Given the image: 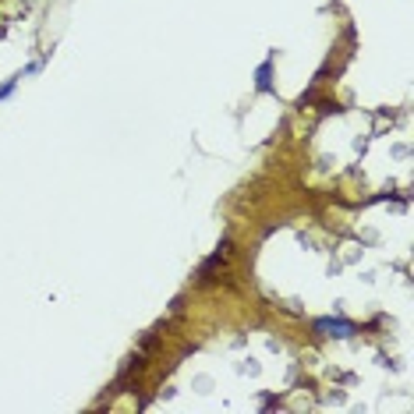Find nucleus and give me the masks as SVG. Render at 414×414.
<instances>
[{
	"label": "nucleus",
	"instance_id": "obj_1",
	"mask_svg": "<svg viewBox=\"0 0 414 414\" xmlns=\"http://www.w3.org/2000/svg\"><path fill=\"white\" fill-rule=\"evenodd\" d=\"M231 255H234V244H231V241H220V248H216V252H213L209 259H205V262L198 266V283H209V280H216V273H220V269H223L227 262H231Z\"/></svg>",
	"mask_w": 414,
	"mask_h": 414
},
{
	"label": "nucleus",
	"instance_id": "obj_4",
	"mask_svg": "<svg viewBox=\"0 0 414 414\" xmlns=\"http://www.w3.org/2000/svg\"><path fill=\"white\" fill-rule=\"evenodd\" d=\"M18 78H22V75H18ZM18 78H11V81H8V86H4V89H0V99H8V96H11V89H14V81H18Z\"/></svg>",
	"mask_w": 414,
	"mask_h": 414
},
{
	"label": "nucleus",
	"instance_id": "obj_2",
	"mask_svg": "<svg viewBox=\"0 0 414 414\" xmlns=\"http://www.w3.org/2000/svg\"><path fill=\"white\" fill-rule=\"evenodd\" d=\"M315 329L322 337H350L354 333V322H344V319H319Z\"/></svg>",
	"mask_w": 414,
	"mask_h": 414
},
{
	"label": "nucleus",
	"instance_id": "obj_3",
	"mask_svg": "<svg viewBox=\"0 0 414 414\" xmlns=\"http://www.w3.org/2000/svg\"><path fill=\"white\" fill-rule=\"evenodd\" d=\"M255 89H259V92H269V89H273V57L262 60V64L255 68Z\"/></svg>",
	"mask_w": 414,
	"mask_h": 414
}]
</instances>
